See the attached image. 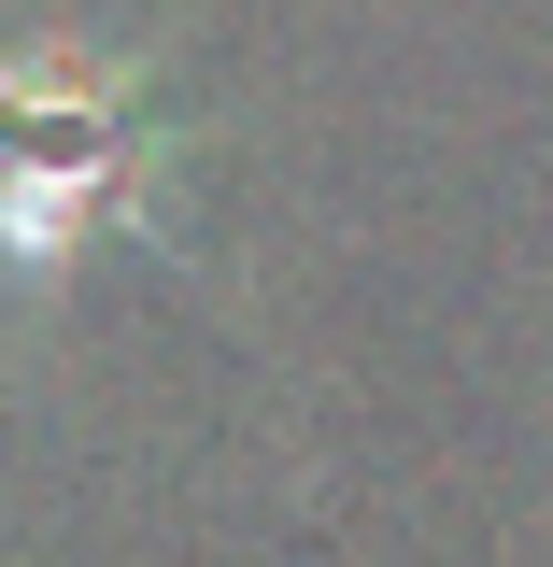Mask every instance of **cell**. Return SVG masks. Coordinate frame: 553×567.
I'll list each match as a JSON object with an SVG mask.
<instances>
[{
	"label": "cell",
	"mask_w": 553,
	"mask_h": 567,
	"mask_svg": "<svg viewBox=\"0 0 553 567\" xmlns=\"http://www.w3.org/2000/svg\"><path fill=\"white\" fill-rule=\"evenodd\" d=\"M0 128H43L29 171H0V256H29V270H58L71 241H100L114 213L156 199V142L129 128V85L0 71Z\"/></svg>",
	"instance_id": "6da1fadb"
}]
</instances>
